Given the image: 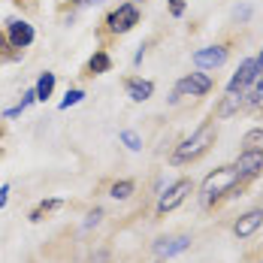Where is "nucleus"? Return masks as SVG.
<instances>
[{
	"instance_id": "obj_18",
	"label": "nucleus",
	"mask_w": 263,
	"mask_h": 263,
	"mask_svg": "<svg viewBox=\"0 0 263 263\" xmlns=\"http://www.w3.org/2000/svg\"><path fill=\"white\" fill-rule=\"evenodd\" d=\"M133 194V182H115L112 184V197L115 200H127Z\"/></svg>"
},
{
	"instance_id": "obj_2",
	"label": "nucleus",
	"mask_w": 263,
	"mask_h": 263,
	"mask_svg": "<svg viewBox=\"0 0 263 263\" xmlns=\"http://www.w3.org/2000/svg\"><path fill=\"white\" fill-rule=\"evenodd\" d=\"M239 173L236 166H221V170H215L212 176H206V182H203V200L212 203V200H218L221 194H227L230 187H236L239 182Z\"/></svg>"
},
{
	"instance_id": "obj_25",
	"label": "nucleus",
	"mask_w": 263,
	"mask_h": 263,
	"mask_svg": "<svg viewBox=\"0 0 263 263\" xmlns=\"http://www.w3.org/2000/svg\"><path fill=\"white\" fill-rule=\"evenodd\" d=\"M257 64H260V70H263V52H260V58H257Z\"/></svg>"
},
{
	"instance_id": "obj_24",
	"label": "nucleus",
	"mask_w": 263,
	"mask_h": 263,
	"mask_svg": "<svg viewBox=\"0 0 263 263\" xmlns=\"http://www.w3.org/2000/svg\"><path fill=\"white\" fill-rule=\"evenodd\" d=\"M260 97H263V79L257 82V91H254V97H251V100H254V103H257V100H260Z\"/></svg>"
},
{
	"instance_id": "obj_23",
	"label": "nucleus",
	"mask_w": 263,
	"mask_h": 263,
	"mask_svg": "<svg viewBox=\"0 0 263 263\" xmlns=\"http://www.w3.org/2000/svg\"><path fill=\"white\" fill-rule=\"evenodd\" d=\"M6 194H9V184H3V187H0V209L6 206Z\"/></svg>"
},
{
	"instance_id": "obj_14",
	"label": "nucleus",
	"mask_w": 263,
	"mask_h": 263,
	"mask_svg": "<svg viewBox=\"0 0 263 263\" xmlns=\"http://www.w3.org/2000/svg\"><path fill=\"white\" fill-rule=\"evenodd\" d=\"M245 152H263V130H248L242 136Z\"/></svg>"
},
{
	"instance_id": "obj_26",
	"label": "nucleus",
	"mask_w": 263,
	"mask_h": 263,
	"mask_svg": "<svg viewBox=\"0 0 263 263\" xmlns=\"http://www.w3.org/2000/svg\"><path fill=\"white\" fill-rule=\"evenodd\" d=\"M76 3H88V0H76Z\"/></svg>"
},
{
	"instance_id": "obj_4",
	"label": "nucleus",
	"mask_w": 263,
	"mask_h": 263,
	"mask_svg": "<svg viewBox=\"0 0 263 263\" xmlns=\"http://www.w3.org/2000/svg\"><path fill=\"white\" fill-rule=\"evenodd\" d=\"M257 76H260V64H257V58H248V61H242V67L236 70V76L230 79L227 88H230V91H236V94H242V91L257 79Z\"/></svg>"
},
{
	"instance_id": "obj_7",
	"label": "nucleus",
	"mask_w": 263,
	"mask_h": 263,
	"mask_svg": "<svg viewBox=\"0 0 263 263\" xmlns=\"http://www.w3.org/2000/svg\"><path fill=\"white\" fill-rule=\"evenodd\" d=\"M9 43L12 49H27L33 43V27L27 22H9Z\"/></svg>"
},
{
	"instance_id": "obj_3",
	"label": "nucleus",
	"mask_w": 263,
	"mask_h": 263,
	"mask_svg": "<svg viewBox=\"0 0 263 263\" xmlns=\"http://www.w3.org/2000/svg\"><path fill=\"white\" fill-rule=\"evenodd\" d=\"M209 91H212V79L206 73H191V76L179 79V85H176V97H200V94H209Z\"/></svg>"
},
{
	"instance_id": "obj_21",
	"label": "nucleus",
	"mask_w": 263,
	"mask_h": 263,
	"mask_svg": "<svg viewBox=\"0 0 263 263\" xmlns=\"http://www.w3.org/2000/svg\"><path fill=\"white\" fill-rule=\"evenodd\" d=\"M170 9H173V15H182L184 12V0H170Z\"/></svg>"
},
{
	"instance_id": "obj_6",
	"label": "nucleus",
	"mask_w": 263,
	"mask_h": 263,
	"mask_svg": "<svg viewBox=\"0 0 263 263\" xmlns=\"http://www.w3.org/2000/svg\"><path fill=\"white\" fill-rule=\"evenodd\" d=\"M187 191H191V182H176L163 197H160V203H158V212L160 215H166V212H173L179 203H182L184 197H187Z\"/></svg>"
},
{
	"instance_id": "obj_17",
	"label": "nucleus",
	"mask_w": 263,
	"mask_h": 263,
	"mask_svg": "<svg viewBox=\"0 0 263 263\" xmlns=\"http://www.w3.org/2000/svg\"><path fill=\"white\" fill-rule=\"evenodd\" d=\"M88 70H91V73H106V70H109V54H106V52H97L94 58H91Z\"/></svg>"
},
{
	"instance_id": "obj_15",
	"label": "nucleus",
	"mask_w": 263,
	"mask_h": 263,
	"mask_svg": "<svg viewBox=\"0 0 263 263\" xmlns=\"http://www.w3.org/2000/svg\"><path fill=\"white\" fill-rule=\"evenodd\" d=\"M54 209H61V200H46V203H40L36 209L30 212V221H43L49 212H54Z\"/></svg>"
},
{
	"instance_id": "obj_20",
	"label": "nucleus",
	"mask_w": 263,
	"mask_h": 263,
	"mask_svg": "<svg viewBox=\"0 0 263 263\" xmlns=\"http://www.w3.org/2000/svg\"><path fill=\"white\" fill-rule=\"evenodd\" d=\"M82 97H85V94H82L79 88H76V91H67V97L61 100V109H70V106H76V103L82 100Z\"/></svg>"
},
{
	"instance_id": "obj_10",
	"label": "nucleus",
	"mask_w": 263,
	"mask_h": 263,
	"mask_svg": "<svg viewBox=\"0 0 263 263\" xmlns=\"http://www.w3.org/2000/svg\"><path fill=\"white\" fill-rule=\"evenodd\" d=\"M236 170L242 173V176H257L263 170V152H242L239 155V163H236Z\"/></svg>"
},
{
	"instance_id": "obj_5",
	"label": "nucleus",
	"mask_w": 263,
	"mask_h": 263,
	"mask_svg": "<svg viewBox=\"0 0 263 263\" xmlns=\"http://www.w3.org/2000/svg\"><path fill=\"white\" fill-rule=\"evenodd\" d=\"M136 22H139V12H136V6H133V3H124V6H118V9L109 15V30H115V33H124V30H130Z\"/></svg>"
},
{
	"instance_id": "obj_11",
	"label": "nucleus",
	"mask_w": 263,
	"mask_h": 263,
	"mask_svg": "<svg viewBox=\"0 0 263 263\" xmlns=\"http://www.w3.org/2000/svg\"><path fill=\"white\" fill-rule=\"evenodd\" d=\"M127 94H130V100L142 103V100H148L155 94V85L152 82H142V79H130L127 82Z\"/></svg>"
},
{
	"instance_id": "obj_12",
	"label": "nucleus",
	"mask_w": 263,
	"mask_h": 263,
	"mask_svg": "<svg viewBox=\"0 0 263 263\" xmlns=\"http://www.w3.org/2000/svg\"><path fill=\"white\" fill-rule=\"evenodd\" d=\"M191 245V239L187 236H179V239H163V242H158V254H163V257H170V254H179V251H184Z\"/></svg>"
},
{
	"instance_id": "obj_9",
	"label": "nucleus",
	"mask_w": 263,
	"mask_h": 263,
	"mask_svg": "<svg viewBox=\"0 0 263 263\" xmlns=\"http://www.w3.org/2000/svg\"><path fill=\"white\" fill-rule=\"evenodd\" d=\"M260 224H263V212H260V209H251V212H245V215L236 221L233 233H236L239 239H245V236H251V233H254Z\"/></svg>"
},
{
	"instance_id": "obj_8",
	"label": "nucleus",
	"mask_w": 263,
	"mask_h": 263,
	"mask_svg": "<svg viewBox=\"0 0 263 263\" xmlns=\"http://www.w3.org/2000/svg\"><path fill=\"white\" fill-rule=\"evenodd\" d=\"M224 61H227V49L224 46H209V49H200L194 54L197 67H221Z\"/></svg>"
},
{
	"instance_id": "obj_19",
	"label": "nucleus",
	"mask_w": 263,
	"mask_h": 263,
	"mask_svg": "<svg viewBox=\"0 0 263 263\" xmlns=\"http://www.w3.org/2000/svg\"><path fill=\"white\" fill-rule=\"evenodd\" d=\"M121 142H124L130 152H139V148H142V139H139L133 130H124V133H121Z\"/></svg>"
},
{
	"instance_id": "obj_22",
	"label": "nucleus",
	"mask_w": 263,
	"mask_h": 263,
	"mask_svg": "<svg viewBox=\"0 0 263 263\" xmlns=\"http://www.w3.org/2000/svg\"><path fill=\"white\" fill-rule=\"evenodd\" d=\"M100 215H103L100 209H94V212H91V215H88V227H94V224L100 221Z\"/></svg>"
},
{
	"instance_id": "obj_13",
	"label": "nucleus",
	"mask_w": 263,
	"mask_h": 263,
	"mask_svg": "<svg viewBox=\"0 0 263 263\" xmlns=\"http://www.w3.org/2000/svg\"><path fill=\"white\" fill-rule=\"evenodd\" d=\"M239 106H242V94H236V91H230L227 94V100L218 106V118H230L233 112H236Z\"/></svg>"
},
{
	"instance_id": "obj_28",
	"label": "nucleus",
	"mask_w": 263,
	"mask_h": 263,
	"mask_svg": "<svg viewBox=\"0 0 263 263\" xmlns=\"http://www.w3.org/2000/svg\"><path fill=\"white\" fill-rule=\"evenodd\" d=\"M158 263H160V260H158Z\"/></svg>"
},
{
	"instance_id": "obj_16",
	"label": "nucleus",
	"mask_w": 263,
	"mask_h": 263,
	"mask_svg": "<svg viewBox=\"0 0 263 263\" xmlns=\"http://www.w3.org/2000/svg\"><path fill=\"white\" fill-rule=\"evenodd\" d=\"M52 88H54V73H46L43 79L36 82V100H46L52 94Z\"/></svg>"
},
{
	"instance_id": "obj_27",
	"label": "nucleus",
	"mask_w": 263,
	"mask_h": 263,
	"mask_svg": "<svg viewBox=\"0 0 263 263\" xmlns=\"http://www.w3.org/2000/svg\"><path fill=\"white\" fill-rule=\"evenodd\" d=\"M0 43H3V36H0Z\"/></svg>"
},
{
	"instance_id": "obj_1",
	"label": "nucleus",
	"mask_w": 263,
	"mask_h": 263,
	"mask_svg": "<svg viewBox=\"0 0 263 263\" xmlns=\"http://www.w3.org/2000/svg\"><path fill=\"white\" fill-rule=\"evenodd\" d=\"M212 142H215V127L212 124H203L191 139H184L182 145L173 152V163H184V160H194V158H200V155H206Z\"/></svg>"
}]
</instances>
